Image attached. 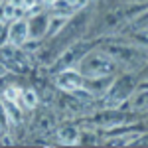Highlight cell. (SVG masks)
Masks as SVG:
<instances>
[{"label": "cell", "instance_id": "21", "mask_svg": "<svg viewBox=\"0 0 148 148\" xmlns=\"http://www.w3.org/2000/svg\"><path fill=\"white\" fill-rule=\"evenodd\" d=\"M87 4H89V0H73V10H83V8H87Z\"/></svg>", "mask_w": 148, "mask_h": 148}, {"label": "cell", "instance_id": "19", "mask_svg": "<svg viewBox=\"0 0 148 148\" xmlns=\"http://www.w3.org/2000/svg\"><path fill=\"white\" fill-rule=\"evenodd\" d=\"M0 144H2V146H10V144H14V138H12L10 132L4 130V132L0 134Z\"/></svg>", "mask_w": 148, "mask_h": 148}, {"label": "cell", "instance_id": "7", "mask_svg": "<svg viewBox=\"0 0 148 148\" xmlns=\"http://www.w3.org/2000/svg\"><path fill=\"white\" fill-rule=\"evenodd\" d=\"M114 75H105V77H85L83 79V87L87 91H91L95 97H103L109 91V87L113 85Z\"/></svg>", "mask_w": 148, "mask_h": 148}, {"label": "cell", "instance_id": "23", "mask_svg": "<svg viewBox=\"0 0 148 148\" xmlns=\"http://www.w3.org/2000/svg\"><path fill=\"white\" fill-rule=\"evenodd\" d=\"M89 2H95V0H89Z\"/></svg>", "mask_w": 148, "mask_h": 148}, {"label": "cell", "instance_id": "1", "mask_svg": "<svg viewBox=\"0 0 148 148\" xmlns=\"http://www.w3.org/2000/svg\"><path fill=\"white\" fill-rule=\"evenodd\" d=\"M75 69L83 77H105V75H116V71L121 67L113 57H109L99 47H93L91 51H87L79 59Z\"/></svg>", "mask_w": 148, "mask_h": 148}, {"label": "cell", "instance_id": "10", "mask_svg": "<svg viewBox=\"0 0 148 148\" xmlns=\"http://www.w3.org/2000/svg\"><path fill=\"white\" fill-rule=\"evenodd\" d=\"M59 144H65V146H73L77 144V138H79V126L77 125H63L56 128V134Z\"/></svg>", "mask_w": 148, "mask_h": 148}, {"label": "cell", "instance_id": "22", "mask_svg": "<svg viewBox=\"0 0 148 148\" xmlns=\"http://www.w3.org/2000/svg\"><path fill=\"white\" fill-rule=\"evenodd\" d=\"M8 73H10V71H8V67H6V65L0 61V79H2V77H6Z\"/></svg>", "mask_w": 148, "mask_h": 148}, {"label": "cell", "instance_id": "14", "mask_svg": "<svg viewBox=\"0 0 148 148\" xmlns=\"http://www.w3.org/2000/svg\"><path fill=\"white\" fill-rule=\"evenodd\" d=\"M38 97H40V103H42L46 109H51L53 103H56L57 91L53 87H49V85H44V87H42V93H38Z\"/></svg>", "mask_w": 148, "mask_h": 148}, {"label": "cell", "instance_id": "17", "mask_svg": "<svg viewBox=\"0 0 148 148\" xmlns=\"http://www.w3.org/2000/svg\"><path fill=\"white\" fill-rule=\"evenodd\" d=\"M49 6H51V8H53V12H56V14H59V16H73V14H75L73 6L69 4L67 0H53Z\"/></svg>", "mask_w": 148, "mask_h": 148}, {"label": "cell", "instance_id": "15", "mask_svg": "<svg viewBox=\"0 0 148 148\" xmlns=\"http://www.w3.org/2000/svg\"><path fill=\"white\" fill-rule=\"evenodd\" d=\"M14 18H16V6L10 4L8 0H2V2H0V22L8 24V22H12Z\"/></svg>", "mask_w": 148, "mask_h": 148}, {"label": "cell", "instance_id": "13", "mask_svg": "<svg viewBox=\"0 0 148 148\" xmlns=\"http://www.w3.org/2000/svg\"><path fill=\"white\" fill-rule=\"evenodd\" d=\"M18 105L22 109H28V111H34L36 107L40 105V97H38V91L28 87V89H20V99H18Z\"/></svg>", "mask_w": 148, "mask_h": 148}, {"label": "cell", "instance_id": "11", "mask_svg": "<svg viewBox=\"0 0 148 148\" xmlns=\"http://www.w3.org/2000/svg\"><path fill=\"white\" fill-rule=\"evenodd\" d=\"M46 26H47V18L44 14H34V16H28V28H30V38L36 40H44L46 36Z\"/></svg>", "mask_w": 148, "mask_h": 148}, {"label": "cell", "instance_id": "3", "mask_svg": "<svg viewBox=\"0 0 148 148\" xmlns=\"http://www.w3.org/2000/svg\"><path fill=\"white\" fill-rule=\"evenodd\" d=\"M53 105H56L63 114H67V116H83V114H87L91 111L87 105H83L81 101H77V99L67 91H57V97H56V103H53Z\"/></svg>", "mask_w": 148, "mask_h": 148}, {"label": "cell", "instance_id": "8", "mask_svg": "<svg viewBox=\"0 0 148 148\" xmlns=\"http://www.w3.org/2000/svg\"><path fill=\"white\" fill-rule=\"evenodd\" d=\"M2 109H4V114H6V121H8V126H20L24 123V109L14 101H6L2 99Z\"/></svg>", "mask_w": 148, "mask_h": 148}, {"label": "cell", "instance_id": "16", "mask_svg": "<svg viewBox=\"0 0 148 148\" xmlns=\"http://www.w3.org/2000/svg\"><path fill=\"white\" fill-rule=\"evenodd\" d=\"M101 140H99V136H97V132L93 130V128H85V130H81L79 128V138H77V144H91V146H95V144H99Z\"/></svg>", "mask_w": 148, "mask_h": 148}, {"label": "cell", "instance_id": "24", "mask_svg": "<svg viewBox=\"0 0 148 148\" xmlns=\"http://www.w3.org/2000/svg\"><path fill=\"white\" fill-rule=\"evenodd\" d=\"M0 2H2V0H0Z\"/></svg>", "mask_w": 148, "mask_h": 148}, {"label": "cell", "instance_id": "20", "mask_svg": "<svg viewBox=\"0 0 148 148\" xmlns=\"http://www.w3.org/2000/svg\"><path fill=\"white\" fill-rule=\"evenodd\" d=\"M8 128V121H6V114H4V109H2V103H0V134Z\"/></svg>", "mask_w": 148, "mask_h": 148}, {"label": "cell", "instance_id": "18", "mask_svg": "<svg viewBox=\"0 0 148 148\" xmlns=\"http://www.w3.org/2000/svg\"><path fill=\"white\" fill-rule=\"evenodd\" d=\"M2 99L18 103V99H20V87H18V85H8V87L4 89V93H2Z\"/></svg>", "mask_w": 148, "mask_h": 148}, {"label": "cell", "instance_id": "4", "mask_svg": "<svg viewBox=\"0 0 148 148\" xmlns=\"http://www.w3.org/2000/svg\"><path fill=\"white\" fill-rule=\"evenodd\" d=\"M83 75L75 67H69L56 73V89L57 91H73L77 87H83Z\"/></svg>", "mask_w": 148, "mask_h": 148}, {"label": "cell", "instance_id": "12", "mask_svg": "<svg viewBox=\"0 0 148 148\" xmlns=\"http://www.w3.org/2000/svg\"><path fill=\"white\" fill-rule=\"evenodd\" d=\"M71 16H59L53 14L51 18H47V26H46V36L44 38H57V34H61V30L65 28V24Z\"/></svg>", "mask_w": 148, "mask_h": 148}, {"label": "cell", "instance_id": "5", "mask_svg": "<svg viewBox=\"0 0 148 148\" xmlns=\"http://www.w3.org/2000/svg\"><path fill=\"white\" fill-rule=\"evenodd\" d=\"M10 26L6 28V40L14 46H22L30 38V28H28V18H16L8 22Z\"/></svg>", "mask_w": 148, "mask_h": 148}, {"label": "cell", "instance_id": "2", "mask_svg": "<svg viewBox=\"0 0 148 148\" xmlns=\"http://www.w3.org/2000/svg\"><path fill=\"white\" fill-rule=\"evenodd\" d=\"M0 61L8 67L10 73L16 75H26L32 69V56L26 53L20 46H14L10 42H4L0 46Z\"/></svg>", "mask_w": 148, "mask_h": 148}, {"label": "cell", "instance_id": "9", "mask_svg": "<svg viewBox=\"0 0 148 148\" xmlns=\"http://www.w3.org/2000/svg\"><path fill=\"white\" fill-rule=\"evenodd\" d=\"M130 109L134 113H142L148 107V91H146V81H142V85H136V89L132 91V95L128 97Z\"/></svg>", "mask_w": 148, "mask_h": 148}, {"label": "cell", "instance_id": "6", "mask_svg": "<svg viewBox=\"0 0 148 148\" xmlns=\"http://www.w3.org/2000/svg\"><path fill=\"white\" fill-rule=\"evenodd\" d=\"M56 128H57V121L51 113H44V114H38L32 123V130L36 132V136H42V138H49L56 134Z\"/></svg>", "mask_w": 148, "mask_h": 148}]
</instances>
